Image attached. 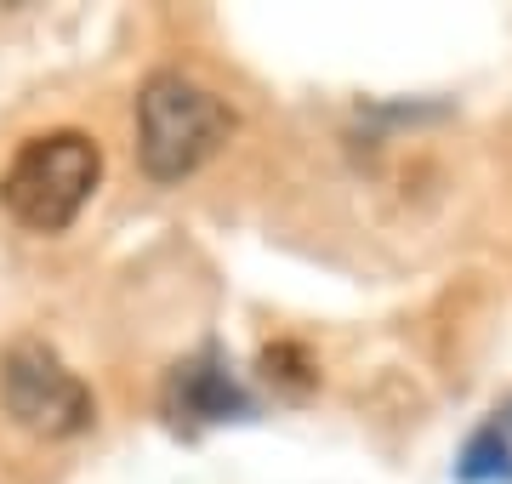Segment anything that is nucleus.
<instances>
[{"instance_id":"obj_5","label":"nucleus","mask_w":512,"mask_h":484,"mask_svg":"<svg viewBox=\"0 0 512 484\" xmlns=\"http://www.w3.org/2000/svg\"><path fill=\"white\" fill-rule=\"evenodd\" d=\"M461 479L467 484H501V479H512V445H507V433L495 428H484L467 445V456H461Z\"/></svg>"},{"instance_id":"obj_1","label":"nucleus","mask_w":512,"mask_h":484,"mask_svg":"<svg viewBox=\"0 0 512 484\" xmlns=\"http://www.w3.org/2000/svg\"><path fill=\"white\" fill-rule=\"evenodd\" d=\"M234 137V114L211 86L160 69L137 92V154L154 183H183Z\"/></svg>"},{"instance_id":"obj_3","label":"nucleus","mask_w":512,"mask_h":484,"mask_svg":"<svg viewBox=\"0 0 512 484\" xmlns=\"http://www.w3.org/2000/svg\"><path fill=\"white\" fill-rule=\"evenodd\" d=\"M0 405L40 439H74L92 428L97 399L46 342H12L0 359Z\"/></svg>"},{"instance_id":"obj_2","label":"nucleus","mask_w":512,"mask_h":484,"mask_svg":"<svg viewBox=\"0 0 512 484\" xmlns=\"http://www.w3.org/2000/svg\"><path fill=\"white\" fill-rule=\"evenodd\" d=\"M97 177H103V149L86 131H40L29 137L0 177V205L35 234H63L86 211Z\"/></svg>"},{"instance_id":"obj_6","label":"nucleus","mask_w":512,"mask_h":484,"mask_svg":"<svg viewBox=\"0 0 512 484\" xmlns=\"http://www.w3.org/2000/svg\"><path fill=\"white\" fill-rule=\"evenodd\" d=\"M262 376L274 382V388H285L291 399H302V393L319 382V371H313V359L296 348V342H274V348H262Z\"/></svg>"},{"instance_id":"obj_4","label":"nucleus","mask_w":512,"mask_h":484,"mask_svg":"<svg viewBox=\"0 0 512 484\" xmlns=\"http://www.w3.org/2000/svg\"><path fill=\"white\" fill-rule=\"evenodd\" d=\"M165 410H171V422L200 428V422L251 416V399H245V388L228 376V365H222L217 348H200L194 359H183L177 371L165 376Z\"/></svg>"}]
</instances>
